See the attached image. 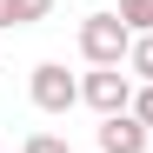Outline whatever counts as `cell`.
Segmentation results:
<instances>
[{
	"instance_id": "52a82bcc",
	"label": "cell",
	"mask_w": 153,
	"mask_h": 153,
	"mask_svg": "<svg viewBox=\"0 0 153 153\" xmlns=\"http://www.w3.org/2000/svg\"><path fill=\"white\" fill-rule=\"evenodd\" d=\"M13 13H20V27H33V20L53 13V0H13Z\"/></svg>"
},
{
	"instance_id": "277c9868",
	"label": "cell",
	"mask_w": 153,
	"mask_h": 153,
	"mask_svg": "<svg viewBox=\"0 0 153 153\" xmlns=\"http://www.w3.org/2000/svg\"><path fill=\"white\" fill-rule=\"evenodd\" d=\"M100 153H153V126H140L133 113L100 120Z\"/></svg>"
},
{
	"instance_id": "6da1fadb",
	"label": "cell",
	"mask_w": 153,
	"mask_h": 153,
	"mask_svg": "<svg viewBox=\"0 0 153 153\" xmlns=\"http://www.w3.org/2000/svg\"><path fill=\"white\" fill-rule=\"evenodd\" d=\"M80 53H87V67H126L133 27H126L120 13H87L80 20Z\"/></svg>"
},
{
	"instance_id": "9c48e42d",
	"label": "cell",
	"mask_w": 153,
	"mask_h": 153,
	"mask_svg": "<svg viewBox=\"0 0 153 153\" xmlns=\"http://www.w3.org/2000/svg\"><path fill=\"white\" fill-rule=\"evenodd\" d=\"M133 120H140V126H153V80L133 93Z\"/></svg>"
},
{
	"instance_id": "7a4b0ae2",
	"label": "cell",
	"mask_w": 153,
	"mask_h": 153,
	"mask_svg": "<svg viewBox=\"0 0 153 153\" xmlns=\"http://www.w3.org/2000/svg\"><path fill=\"white\" fill-rule=\"evenodd\" d=\"M133 73H120V67H93L87 80H80V100L100 113V120H113V113H133Z\"/></svg>"
},
{
	"instance_id": "5b68a950",
	"label": "cell",
	"mask_w": 153,
	"mask_h": 153,
	"mask_svg": "<svg viewBox=\"0 0 153 153\" xmlns=\"http://www.w3.org/2000/svg\"><path fill=\"white\" fill-rule=\"evenodd\" d=\"M126 73H133L140 87L153 80V33H133V53H126Z\"/></svg>"
},
{
	"instance_id": "8992f818",
	"label": "cell",
	"mask_w": 153,
	"mask_h": 153,
	"mask_svg": "<svg viewBox=\"0 0 153 153\" xmlns=\"http://www.w3.org/2000/svg\"><path fill=\"white\" fill-rule=\"evenodd\" d=\"M120 20L133 33H153V0H120Z\"/></svg>"
},
{
	"instance_id": "3957f363",
	"label": "cell",
	"mask_w": 153,
	"mask_h": 153,
	"mask_svg": "<svg viewBox=\"0 0 153 153\" xmlns=\"http://www.w3.org/2000/svg\"><path fill=\"white\" fill-rule=\"evenodd\" d=\"M33 107L40 113H73L80 107V80H73L60 60H40L33 67Z\"/></svg>"
},
{
	"instance_id": "30bf717a",
	"label": "cell",
	"mask_w": 153,
	"mask_h": 153,
	"mask_svg": "<svg viewBox=\"0 0 153 153\" xmlns=\"http://www.w3.org/2000/svg\"><path fill=\"white\" fill-rule=\"evenodd\" d=\"M0 27H20V13H13V0H0Z\"/></svg>"
},
{
	"instance_id": "ba28073f",
	"label": "cell",
	"mask_w": 153,
	"mask_h": 153,
	"mask_svg": "<svg viewBox=\"0 0 153 153\" xmlns=\"http://www.w3.org/2000/svg\"><path fill=\"white\" fill-rule=\"evenodd\" d=\"M20 153H73V146H67L60 133H33V140H27V146H20Z\"/></svg>"
}]
</instances>
